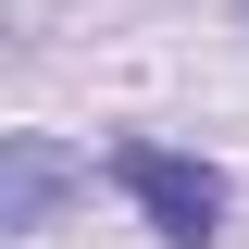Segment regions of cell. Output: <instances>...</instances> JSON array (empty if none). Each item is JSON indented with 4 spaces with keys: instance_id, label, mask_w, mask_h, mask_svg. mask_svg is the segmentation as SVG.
Here are the masks:
<instances>
[{
    "instance_id": "obj_2",
    "label": "cell",
    "mask_w": 249,
    "mask_h": 249,
    "mask_svg": "<svg viewBox=\"0 0 249 249\" xmlns=\"http://www.w3.org/2000/svg\"><path fill=\"white\" fill-rule=\"evenodd\" d=\"M62 187H75V162H62L50 137H13V150H0V237H37V224L62 212Z\"/></svg>"
},
{
    "instance_id": "obj_1",
    "label": "cell",
    "mask_w": 249,
    "mask_h": 249,
    "mask_svg": "<svg viewBox=\"0 0 249 249\" xmlns=\"http://www.w3.org/2000/svg\"><path fill=\"white\" fill-rule=\"evenodd\" d=\"M100 175L137 199V224H150L162 249H224V212H237V187H224L199 150H162V137H112V150H100Z\"/></svg>"
}]
</instances>
